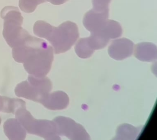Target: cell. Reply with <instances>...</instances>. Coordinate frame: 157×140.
Here are the masks:
<instances>
[{
  "label": "cell",
  "mask_w": 157,
  "mask_h": 140,
  "mask_svg": "<svg viewBox=\"0 0 157 140\" xmlns=\"http://www.w3.org/2000/svg\"><path fill=\"white\" fill-rule=\"evenodd\" d=\"M111 0H92L93 10L98 11H103L109 10V3Z\"/></svg>",
  "instance_id": "2e32d148"
},
{
  "label": "cell",
  "mask_w": 157,
  "mask_h": 140,
  "mask_svg": "<svg viewBox=\"0 0 157 140\" xmlns=\"http://www.w3.org/2000/svg\"><path fill=\"white\" fill-rule=\"evenodd\" d=\"M40 103L48 109L61 110L68 106L69 98L67 94L63 91H55L48 94Z\"/></svg>",
  "instance_id": "9c48e42d"
},
{
  "label": "cell",
  "mask_w": 157,
  "mask_h": 140,
  "mask_svg": "<svg viewBox=\"0 0 157 140\" xmlns=\"http://www.w3.org/2000/svg\"><path fill=\"white\" fill-rule=\"evenodd\" d=\"M46 2V0H19L20 9L26 13L34 12L36 7L41 3Z\"/></svg>",
  "instance_id": "9a60e30c"
},
{
  "label": "cell",
  "mask_w": 157,
  "mask_h": 140,
  "mask_svg": "<svg viewBox=\"0 0 157 140\" xmlns=\"http://www.w3.org/2000/svg\"><path fill=\"white\" fill-rule=\"evenodd\" d=\"M52 88V82L48 77L38 78L30 74L27 80L17 85L14 92L19 97L40 103Z\"/></svg>",
  "instance_id": "5b68a950"
},
{
  "label": "cell",
  "mask_w": 157,
  "mask_h": 140,
  "mask_svg": "<svg viewBox=\"0 0 157 140\" xmlns=\"http://www.w3.org/2000/svg\"><path fill=\"white\" fill-rule=\"evenodd\" d=\"M134 50V43L126 38L116 39L108 47V54L116 60H122L131 56Z\"/></svg>",
  "instance_id": "ba28073f"
},
{
  "label": "cell",
  "mask_w": 157,
  "mask_h": 140,
  "mask_svg": "<svg viewBox=\"0 0 157 140\" xmlns=\"http://www.w3.org/2000/svg\"><path fill=\"white\" fill-rule=\"evenodd\" d=\"M15 114L16 118L28 133L38 135L45 140H60L56 125L53 121L36 119L26 108L18 109Z\"/></svg>",
  "instance_id": "277c9868"
},
{
  "label": "cell",
  "mask_w": 157,
  "mask_h": 140,
  "mask_svg": "<svg viewBox=\"0 0 157 140\" xmlns=\"http://www.w3.org/2000/svg\"><path fill=\"white\" fill-rule=\"evenodd\" d=\"M157 47L149 42H142L137 44L135 47L134 56L144 62H151L157 59Z\"/></svg>",
  "instance_id": "8fae6325"
},
{
  "label": "cell",
  "mask_w": 157,
  "mask_h": 140,
  "mask_svg": "<svg viewBox=\"0 0 157 140\" xmlns=\"http://www.w3.org/2000/svg\"><path fill=\"white\" fill-rule=\"evenodd\" d=\"M79 37L78 28L75 23L67 21L58 27L49 24L43 36L51 44L56 54L69 50Z\"/></svg>",
  "instance_id": "3957f363"
},
{
  "label": "cell",
  "mask_w": 157,
  "mask_h": 140,
  "mask_svg": "<svg viewBox=\"0 0 157 140\" xmlns=\"http://www.w3.org/2000/svg\"><path fill=\"white\" fill-rule=\"evenodd\" d=\"M109 17V10L103 11L90 10L84 14L83 25L91 34L100 31L103 27Z\"/></svg>",
  "instance_id": "52a82bcc"
},
{
  "label": "cell",
  "mask_w": 157,
  "mask_h": 140,
  "mask_svg": "<svg viewBox=\"0 0 157 140\" xmlns=\"http://www.w3.org/2000/svg\"><path fill=\"white\" fill-rule=\"evenodd\" d=\"M53 121L56 125L59 136H66L70 140H90V135L82 125L75 122L72 119L59 116L55 118Z\"/></svg>",
  "instance_id": "8992f818"
},
{
  "label": "cell",
  "mask_w": 157,
  "mask_h": 140,
  "mask_svg": "<svg viewBox=\"0 0 157 140\" xmlns=\"http://www.w3.org/2000/svg\"><path fill=\"white\" fill-rule=\"evenodd\" d=\"M5 135L11 140H24L25 139L26 131L21 122L15 118H10L3 124Z\"/></svg>",
  "instance_id": "30bf717a"
},
{
  "label": "cell",
  "mask_w": 157,
  "mask_h": 140,
  "mask_svg": "<svg viewBox=\"0 0 157 140\" xmlns=\"http://www.w3.org/2000/svg\"><path fill=\"white\" fill-rule=\"evenodd\" d=\"M93 34H99L110 41L111 39H114L122 36V28L118 22L114 20H108L100 31Z\"/></svg>",
  "instance_id": "7c38bea8"
},
{
  "label": "cell",
  "mask_w": 157,
  "mask_h": 140,
  "mask_svg": "<svg viewBox=\"0 0 157 140\" xmlns=\"http://www.w3.org/2000/svg\"><path fill=\"white\" fill-rule=\"evenodd\" d=\"M68 0H46V2H50L55 5H60L64 4Z\"/></svg>",
  "instance_id": "ac0fdd59"
},
{
  "label": "cell",
  "mask_w": 157,
  "mask_h": 140,
  "mask_svg": "<svg viewBox=\"0 0 157 140\" xmlns=\"http://www.w3.org/2000/svg\"><path fill=\"white\" fill-rule=\"evenodd\" d=\"M5 96H0V111L4 112L5 110ZM2 119L0 117V124L1 123Z\"/></svg>",
  "instance_id": "e0dca14e"
},
{
  "label": "cell",
  "mask_w": 157,
  "mask_h": 140,
  "mask_svg": "<svg viewBox=\"0 0 157 140\" xmlns=\"http://www.w3.org/2000/svg\"><path fill=\"white\" fill-rule=\"evenodd\" d=\"M1 17L4 20L2 34L12 48L21 45L30 35L22 27L23 17L17 7L6 6L1 12Z\"/></svg>",
  "instance_id": "7a4b0ae2"
},
{
  "label": "cell",
  "mask_w": 157,
  "mask_h": 140,
  "mask_svg": "<svg viewBox=\"0 0 157 140\" xmlns=\"http://www.w3.org/2000/svg\"><path fill=\"white\" fill-rule=\"evenodd\" d=\"M138 130L128 124H124L118 127L116 139L120 140H133L137 137Z\"/></svg>",
  "instance_id": "4fadbf2b"
},
{
  "label": "cell",
  "mask_w": 157,
  "mask_h": 140,
  "mask_svg": "<svg viewBox=\"0 0 157 140\" xmlns=\"http://www.w3.org/2000/svg\"><path fill=\"white\" fill-rule=\"evenodd\" d=\"M15 61L23 63L29 74L38 78L46 76L54 60V50L45 41L30 35L24 42L12 50Z\"/></svg>",
  "instance_id": "6da1fadb"
},
{
  "label": "cell",
  "mask_w": 157,
  "mask_h": 140,
  "mask_svg": "<svg viewBox=\"0 0 157 140\" xmlns=\"http://www.w3.org/2000/svg\"><path fill=\"white\" fill-rule=\"evenodd\" d=\"M75 50L76 54L81 58H90L94 52L87 42V38L79 39L75 45Z\"/></svg>",
  "instance_id": "5bb4252c"
}]
</instances>
